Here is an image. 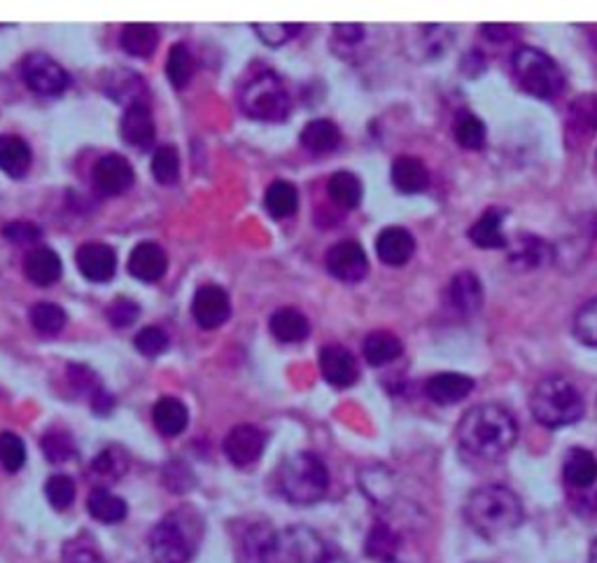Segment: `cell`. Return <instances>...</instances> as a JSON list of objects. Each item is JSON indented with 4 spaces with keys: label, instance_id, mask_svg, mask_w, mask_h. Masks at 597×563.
Returning a JSON list of instances; mask_svg holds the SVG:
<instances>
[{
    "label": "cell",
    "instance_id": "obj_25",
    "mask_svg": "<svg viewBox=\"0 0 597 563\" xmlns=\"http://www.w3.org/2000/svg\"><path fill=\"white\" fill-rule=\"evenodd\" d=\"M390 178H392V185L400 190L402 194H417V192L427 190L430 171L417 158H411V154H402V158H397L392 162Z\"/></svg>",
    "mask_w": 597,
    "mask_h": 563
},
{
    "label": "cell",
    "instance_id": "obj_45",
    "mask_svg": "<svg viewBox=\"0 0 597 563\" xmlns=\"http://www.w3.org/2000/svg\"><path fill=\"white\" fill-rule=\"evenodd\" d=\"M45 494L54 510H68L75 500V481L68 475H52L45 484Z\"/></svg>",
    "mask_w": 597,
    "mask_h": 563
},
{
    "label": "cell",
    "instance_id": "obj_2",
    "mask_svg": "<svg viewBox=\"0 0 597 563\" xmlns=\"http://www.w3.org/2000/svg\"><path fill=\"white\" fill-rule=\"evenodd\" d=\"M465 517L476 533L497 540L519 529L525 512L519 496L511 489L500 487V484H488L467 498Z\"/></svg>",
    "mask_w": 597,
    "mask_h": 563
},
{
    "label": "cell",
    "instance_id": "obj_12",
    "mask_svg": "<svg viewBox=\"0 0 597 563\" xmlns=\"http://www.w3.org/2000/svg\"><path fill=\"white\" fill-rule=\"evenodd\" d=\"M327 271L341 283H360L369 274V258L365 248L352 241H338L327 250Z\"/></svg>",
    "mask_w": 597,
    "mask_h": 563
},
{
    "label": "cell",
    "instance_id": "obj_37",
    "mask_svg": "<svg viewBox=\"0 0 597 563\" xmlns=\"http://www.w3.org/2000/svg\"><path fill=\"white\" fill-rule=\"evenodd\" d=\"M455 143L463 150H481L486 145V124L469 110H460L453 120Z\"/></svg>",
    "mask_w": 597,
    "mask_h": 563
},
{
    "label": "cell",
    "instance_id": "obj_55",
    "mask_svg": "<svg viewBox=\"0 0 597 563\" xmlns=\"http://www.w3.org/2000/svg\"><path fill=\"white\" fill-rule=\"evenodd\" d=\"M588 563H597V540L593 542V548H590V559H588Z\"/></svg>",
    "mask_w": 597,
    "mask_h": 563
},
{
    "label": "cell",
    "instance_id": "obj_19",
    "mask_svg": "<svg viewBox=\"0 0 597 563\" xmlns=\"http://www.w3.org/2000/svg\"><path fill=\"white\" fill-rule=\"evenodd\" d=\"M169 269V258L166 250L154 243V241H143L138 243L131 256H129V271L131 277H135L138 281L143 283H156L162 281Z\"/></svg>",
    "mask_w": 597,
    "mask_h": 563
},
{
    "label": "cell",
    "instance_id": "obj_16",
    "mask_svg": "<svg viewBox=\"0 0 597 563\" xmlns=\"http://www.w3.org/2000/svg\"><path fill=\"white\" fill-rule=\"evenodd\" d=\"M264 444L267 435L257 429V425L243 423L231 429L225 437V454L238 468H248V465L260 461V456L264 454Z\"/></svg>",
    "mask_w": 597,
    "mask_h": 563
},
{
    "label": "cell",
    "instance_id": "obj_48",
    "mask_svg": "<svg viewBox=\"0 0 597 563\" xmlns=\"http://www.w3.org/2000/svg\"><path fill=\"white\" fill-rule=\"evenodd\" d=\"M135 348L148 358H156L169 348V335L162 327H154V325L143 327L141 333L135 335Z\"/></svg>",
    "mask_w": 597,
    "mask_h": 563
},
{
    "label": "cell",
    "instance_id": "obj_32",
    "mask_svg": "<svg viewBox=\"0 0 597 563\" xmlns=\"http://www.w3.org/2000/svg\"><path fill=\"white\" fill-rule=\"evenodd\" d=\"M159 45V29L154 24H127L119 33V47L131 56H152Z\"/></svg>",
    "mask_w": 597,
    "mask_h": 563
},
{
    "label": "cell",
    "instance_id": "obj_34",
    "mask_svg": "<svg viewBox=\"0 0 597 563\" xmlns=\"http://www.w3.org/2000/svg\"><path fill=\"white\" fill-rule=\"evenodd\" d=\"M302 145L308 152L327 154L341 145V131L329 120H313L302 131Z\"/></svg>",
    "mask_w": 597,
    "mask_h": 563
},
{
    "label": "cell",
    "instance_id": "obj_21",
    "mask_svg": "<svg viewBox=\"0 0 597 563\" xmlns=\"http://www.w3.org/2000/svg\"><path fill=\"white\" fill-rule=\"evenodd\" d=\"M415 252V239L404 227H386L376 237V256L388 267H404Z\"/></svg>",
    "mask_w": 597,
    "mask_h": 563
},
{
    "label": "cell",
    "instance_id": "obj_20",
    "mask_svg": "<svg viewBox=\"0 0 597 563\" xmlns=\"http://www.w3.org/2000/svg\"><path fill=\"white\" fill-rule=\"evenodd\" d=\"M321 372L327 383L348 388L360 379V365L344 346H325L321 351Z\"/></svg>",
    "mask_w": 597,
    "mask_h": 563
},
{
    "label": "cell",
    "instance_id": "obj_8",
    "mask_svg": "<svg viewBox=\"0 0 597 563\" xmlns=\"http://www.w3.org/2000/svg\"><path fill=\"white\" fill-rule=\"evenodd\" d=\"M22 77L29 89L40 96H58L70 85V75L62 64H56L47 54H29L22 62Z\"/></svg>",
    "mask_w": 597,
    "mask_h": 563
},
{
    "label": "cell",
    "instance_id": "obj_9",
    "mask_svg": "<svg viewBox=\"0 0 597 563\" xmlns=\"http://www.w3.org/2000/svg\"><path fill=\"white\" fill-rule=\"evenodd\" d=\"M281 545H285L287 554L296 563H348L341 550H336L321 535L304 527H294L281 538Z\"/></svg>",
    "mask_w": 597,
    "mask_h": 563
},
{
    "label": "cell",
    "instance_id": "obj_40",
    "mask_svg": "<svg viewBox=\"0 0 597 563\" xmlns=\"http://www.w3.org/2000/svg\"><path fill=\"white\" fill-rule=\"evenodd\" d=\"M31 325L43 335H58L66 327V312L58 304L52 302H37L31 308Z\"/></svg>",
    "mask_w": 597,
    "mask_h": 563
},
{
    "label": "cell",
    "instance_id": "obj_43",
    "mask_svg": "<svg viewBox=\"0 0 597 563\" xmlns=\"http://www.w3.org/2000/svg\"><path fill=\"white\" fill-rule=\"evenodd\" d=\"M26 463L24 440L14 433H0V465L8 473H19Z\"/></svg>",
    "mask_w": 597,
    "mask_h": 563
},
{
    "label": "cell",
    "instance_id": "obj_36",
    "mask_svg": "<svg viewBox=\"0 0 597 563\" xmlns=\"http://www.w3.org/2000/svg\"><path fill=\"white\" fill-rule=\"evenodd\" d=\"M87 508L89 515L101 523H117L127 517V502L104 487H98L89 494Z\"/></svg>",
    "mask_w": 597,
    "mask_h": 563
},
{
    "label": "cell",
    "instance_id": "obj_27",
    "mask_svg": "<svg viewBox=\"0 0 597 563\" xmlns=\"http://www.w3.org/2000/svg\"><path fill=\"white\" fill-rule=\"evenodd\" d=\"M154 118L145 104L129 106L122 118V139L129 145L148 148L154 141Z\"/></svg>",
    "mask_w": 597,
    "mask_h": 563
},
{
    "label": "cell",
    "instance_id": "obj_30",
    "mask_svg": "<svg viewBox=\"0 0 597 563\" xmlns=\"http://www.w3.org/2000/svg\"><path fill=\"white\" fill-rule=\"evenodd\" d=\"M507 248H509L511 262L521 269H536L551 262V246L542 241L540 237L523 235L513 243H509Z\"/></svg>",
    "mask_w": 597,
    "mask_h": 563
},
{
    "label": "cell",
    "instance_id": "obj_29",
    "mask_svg": "<svg viewBox=\"0 0 597 563\" xmlns=\"http://www.w3.org/2000/svg\"><path fill=\"white\" fill-rule=\"evenodd\" d=\"M269 327H271V335L283 344H298L311 335L308 318L302 312H296V308H290V306L278 308V312L269 321Z\"/></svg>",
    "mask_w": 597,
    "mask_h": 563
},
{
    "label": "cell",
    "instance_id": "obj_7",
    "mask_svg": "<svg viewBox=\"0 0 597 563\" xmlns=\"http://www.w3.org/2000/svg\"><path fill=\"white\" fill-rule=\"evenodd\" d=\"M150 552L154 563H189L192 540L183 527V519L169 515L150 533Z\"/></svg>",
    "mask_w": 597,
    "mask_h": 563
},
{
    "label": "cell",
    "instance_id": "obj_11",
    "mask_svg": "<svg viewBox=\"0 0 597 563\" xmlns=\"http://www.w3.org/2000/svg\"><path fill=\"white\" fill-rule=\"evenodd\" d=\"M597 133V94H582L569 104L565 118V143L569 150H584Z\"/></svg>",
    "mask_w": 597,
    "mask_h": 563
},
{
    "label": "cell",
    "instance_id": "obj_15",
    "mask_svg": "<svg viewBox=\"0 0 597 563\" xmlns=\"http://www.w3.org/2000/svg\"><path fill=\"white\" fill-rule=\"evenodd\" d=\"M91 181L104 197H119L133 185V166L122 154H106L94 164Z\"/></svg>",
    "mask_w": 597,
    "mask_h": 563
},
{
    "label": "cell",
    "instance_id": "obj_42",
    "mask_svg": "<svg viewBox=\"0 0 597 563\" xmlns=\"http://www.w3.org/2000/svg\"><path fill=\"white\" fill-rule=\"evenodd\" d=\"M152 176L156 183L173 185L181 178V158L173 145H162L152 158Z\"/></svg>",
    "mask_w": 597,
    "mask_h": 563
},
{
    "label": "cell",
    "instance_id": "obj_1",
    "mask_svg": "<svg viewBox=\"0 0 597 563\" xmlns=\"http://www.w3.org/2000/svg\"><path fill=\"white\" fill-rule=\"evenodd\" d=\"M519 440V423L502 404H476L457 425V442L481 461H500Z\"/></svg>",
    "mask_w": 597,
    "mask_h": 563
},
{
    "label": "cell",
    "instance_id": "obj_3",
    "mask_svg": "<svg viewBox=\"0 0 597 563\" xmlns=\"http://www.w3.org/2000/svg\"><path fill=\"white\" fill-rule=\"evenodd\" d=\"M584 398L569 379L546 377L534 386L530 396V412L536 423L546 429H565L584 416Z\"/></svg>",
    "mask_w": 597,
    "mask_h": 563
},
{
    "label": "cell",
    "instance_id": "obj_35",
    "mask_svg": "<svg viewBox=\"0 0 597 563\" xmlns=\"http://www.w3.org/2000/svg\"><path fill=\"white\" fill-rule=\"evenodd\" d=\"M264 206L269 210V216L275 220L290 218L298 208V192L287 181H275L269 185V190L264 194Z\"/></svg>",
    "mask_w": 597,
    "mask_h": 563
},
{
    "label": "cell",
    "instance_id": "obj_54",
    "mask_svg": "<svg viewBox=\"0 0 597 563\" xmlns=\"http://www.w3.org/2000/svg\"><path fill=\"white\" fill-rule=\"evenodd\" d=\"M334 33H336V37H338V41H341V43L357 45V43H360L362 37H365V26H360V24H338V26L334 29Z\"/></svg>",
    "mask_w": 597,
    "mask_h": 563
},
{
    "label": "cell",
    "instance_id": "obj_24",
    "mask_svg": "<svg viewBox=\"0 0 597 563\" xmlns=\"http://www.w3.org/2000/svg\"><path fill=\"white\" fill-rule=\"evenodd\" d=\"M62 271H64L62 258H58L56 252L47 246L33 248L24 260V274L37 288L54 285L58 279H62Z\"/></svg>",
    "mask_w": 597,
    "mask_h": 563
},
{
    "label": "cell",
    "instance_id": "obj_52",
    "mask_svg": "<svg viewBox=\"0 0 597 563\" xmlns=\"http://www.w3.org/2000/svg\"><path fill=\"white\" fill-rule=\"evenodd\" d=\"M3 237L12 243H33L40 239V229L33 223H10L3 229Z\"/></svg>",
    "mask_w": 597,
    "mask_h": 563
},
{
    "label": "cell",
    "instance_id": "obj_49",
    "mask_svg": "<svg viewBox=\"0 0 597 563\" xmlns=\"http://www.w3.org/2000/svg\"><path fill=\"white\" fill-rule=\"evenodd\" d=\"M302 31L298 24H254V33L260 35V41L271 47H281L287 41Z\"/></svg>",
    "mask_w": 597,
    "mask_h": 563
},
{
    "label": "cell",
    "instance_id": "obj_6",
    "mask_svg": "<svg viewBox=\"0 0 597 563\" xmlns=\"http://www.w3.org/2000/svg\"><path fill=\"white\" fill-rule=\"evenodd\" d=\"M241 108L252 120L283 122L285 115L290 112V96L275 75L264 73L257 75L243 89Z\"/></svg>",
    "mask_w": 597,
    "mask_h": 563
},
{
    "label": "cell",
    "instance_id": "obj_51",
    "mask_svg": "<svg viewBox=\"0 0 597 563\" xmlns=\"http://www.w3.org/2000/svg\"><path fill=\"white\" fill-rule=\"evenodd\" d=\"M62 563H104V559L87 542H70L64 550Z\"/></svg>",
    "mask_w": 597,
    "mask_h": 563
},
{
    "label": "cell",
    "instance_id": "obj_23",
    "mask_svg": "<svg viewBox=\"0 0 597 563\" xmlns=\"http://www.w3.org/2000/svg\"><path fill=\"white\" fill-rule=\"evenodd\" d=\"M504 218H507L504 208H497V206L488 208L484 216L469 227V231H467L469 241L476 248H484V250H502V248H507L509 239L502 231Z\"/></svg>",
    "mask_w": 597,
    "mask_h": 563
},
{
    "label": "cell",
    "instance_id": "obj_50",
    "mask_svg": "<svg viewBox=\"0 0 597 563\" xmlns=\"http://www.w3.org/2000/svg\"><path fill=\"white\" fill-rule=\"evenodd\" d=\"M141 314V306H138L133 300L129 297H117L110 308H108V318L115 327H129L133 325V321Z\"/></svg>",
    "mask_w": 597,
    "mask_h": 563
},
{
    "label": "cell",
    "instance_id": "obj_31",
    "mask_svg": "<svg viewBox=\"0 0 597 563\" xmlns=\"http://www.w3.org/2000/svg\"><path fill=\"white\" fill-rule=\"evenodd\" d=\"M362 351H365V358L371 367H383V365H390L400 358L404 346H402V339L388 333V329H376V333L367 335Z\"/></svg>",
    "mask_w": 597,
    "mask_h": 563
},
{
    "label": "cell",
    "instance_id": "obj_10",
    "mask_svg": "<svg viewBox=\"0 0 597 563\" xmlns=\"http://www.w3.org/2000/svg\"><path fill=\"white\" fill-rule=\"evenodd\" d=\"M281 552V538L267 521H252L236 538L238 563H271Z\"/></svg>",
    "mask_w": 597,
    "mask_h": 563
},
{
    "label": "cell",
    "instance_id": "obj_4",
    "mask_svg": "<svg viewBox=\"0 0 597 563\" xmlns=\"http://www.w3.org/2000/svg\"><path fill=\"white\" fill-rule=\"evenodd\" d=\"M278 491L294 505H313L329 491V470L321 456L298 452L285 458L275 475Z\"/></svg>",
    "mask_w": 597,
    "mask_h": 563
},
{
    "label": "cell",
    "instance_id": "obj_39",
    "mask_svg": "<svg viewBox=\"0 0 597 563\" xmlns=\"http://www.w3.org/2000/svg\"><path fill=\"white\" fill-rule=\"evenodd\" d=\"M365 550L376 561H392L397 550H400V535H397L392 531V527H388V523L378 521V523H373L369 535H367Z\"/></svg>",
    "mask_w": 597,
    "mask_h": 563
},
{
    "label": "cell",
    "instance_id": "obj_22",
    "mask_svg": "<svg viewBox=\"0 0 597 563\" xmlns=\"http://www.w3.org/2000/svg\"><path fill=\"white\" fill-rule=\"evenodd\" d=\"M474 391V379L463 372H439L427 379L425 393L436 404H457Z\"/></svg>",
    "mask_w": 597,
    "mask_h": 563
},
{
    "label": "cell",
    "instance_id": "obj_46",
    "mask_svg": "<svg viewBox=\"0 0 597 563\" xmlns=\"http://www.w3.org/2000/svg\"><path fill=\"white\" fill-rule=\"evenodd\" d=\"M91 468H94V473L98 477H104V479H119V477H122L127 473L129 461H127L124 452H119V450H115V446H110V450H106V452H101V454L96 456Z\"/></svg>",
    "mask_w": 597,
    "mask_h": 563
},
{
    "label": "cell",
    "instance_id": "obj_44",
    "mask_svg": "<svg viewBox=\"0 0 597 563\" xmlns=\"http://www.w3.org/2000/svg\"><path fill=\"white\" fill-rule=\"evenodd\" d=\"M574 337L597 348V297L586 302L574 316Z\"/></svg>",
    "mask_w": 597,
    "mask_h": 563
},
{
    "label": "cell",
    "instance_id": "obj_13",
    "mask_svg": "<svg viewBox=\"0 0 597 563\" xmlns=\"http://www.w3.org/2000/svg\"><path fill=\"white\" fill-rule=\"evenodd\" d=\"M563 479L569 494H576L586 502L588 496L595 498L597 487V458L588 450H569L563 463Z\"/></svg>",
    "mask_w": 597,
    "mask_h": 563
},
{
    "label": "cell",
    "instance_id": "obj_5",
    "mask_svg": "<svg viewBox=\"0 0 597 563\" xmlns=\"http://www.w3.org/2000/svg\"><path fill=\"white\" fill-rule=\"evenodd\" d=\"M513 77L519 87L534 99H553L565 87L563 73L551 56L536 47H521L513 52Z\"/></svg>",
    "mask_w": 597,
    "mask_h": 563
},
{
    "label": "cell",
    "instance_id": "obj_47",
    "mask_svg": "<svg viewBox=\"0 0 597 563\" xmlns=\"http://www.w3.org/2000/svg\"><path fill=\"white\" fill-rule=\"evenodd\" d=\"M40 444H43V454L50 463H66L75 454V444H73L70 435L64 431L45 433V437Z\"/></svg>",
    "mask_w": 597,
    "mask_h": 563
},
{
    "label": "cell",
    "instance_id": "obj_28",
    "mask_svg": "<svg viewBox=\"0 0 597 563\" xmlns=\"http://www.w3.org/2000/svg\"><path fill=\"white\" fill-rule=\"evenodd\" d=\"M152 421L156 425V431L162 435L177 437L187 429L189 412H187V407L181 400L166 396L162 400H156L154 410H152Z\"/></svg>",
    "mask_w": 597,
    "mask_h": 563
},
{
    "label": "cell",
    "instance_id": "obj_17",
    "mask_svg": "<svg viewBox=\"0 0 597 563\" xmlns=\"http://www.w3.org/2000/svg\"><path fill=\"white\" fill-rule=\"evenodd\" d=\"M446 304L457 316L469 318L484 306V285L474 271H457L446 285Z\"/></svg>",
    "mask_w": 597,
    "mask_h": 563
},
{
    "label": "cell",
    "instance_id": "obj_38",
    "mask_svg": "<svg viewBox=\"0 0 597 563\" xmlns=\"http://www.w3.org/2000/svg\"><path fill=\"white\" fill-rule=\"evenodd\" d=\"M415 43L421 50L423 59H436L453 45V29L451 26H415Z\"/></svg>",
    "mask_w": 597,
    "mask_h": 563
},
{
    "label": "cell",
    "instance_id": "obj_53",
    "mask_svg": "<svg viewBox=\"0 0 597 563\" xmlns=\"http://www.w3.org/2000/svg\"><path fill=\"white\" fill-rule=\"evenodd\" d=\"M481 33L488 37L490 43H509L513 41V35L519 33V26H511V24H486L481 26Z\"/></svg>",
    "mask_w": 597,
    "mask_h": 563
},
{
    "label": "cell",
    "instance_id": "obj_14",
    "mask_svg": "<svg viewBox=\"0 0 597 563\" xmlns=\"http://www.w3.org/2000/svg\"><path fill=\"white\" fill-rule=\"evenodd\" d=\"M192 316L204 329L222 327L231 316L229 295L220 285H204L192 300Z\"/></svg>",
    "mask_w": 597,
    "mask_h": 563
},
{
    "label": "cell",
    "instance_id": "obj_33",
    "mask_svg": "<svg viewBox=\"0 0 597 563\" xmlns=\"http://www.w3.org/2000/svg\"><path fill=\"white\" fill-rule=\"evenodd\" d=\"M329 199L344 210H352L362 202V183L350 171H336L327 183Z\"/></svg>",
    "mask_w": 597,
    "mask_h": 563
},
{
    "label": "cell",
    "instance_id": "obj_26",
    "mask_svg": "<svg viewBox=\"0 0 597 563\" xmlns=\"http://www.w3.org/2000/svg\"><path fill=\"white\" fill-rule=\"evenodd\" d=\"M33 154L24 139L19 136H0V171L8 173L10 178H24L31 171Z\"/></svg>",
    "mask_w": 597,
    "mask_h": 563
},
{
    "label": "cell",
    "instance_id": "obj_41",
    "mask_svg": "<svg viewBox=\"0 0 597 563\" xmlns=\"http://www.w3.org/2000/svg\"><path fill=\"white\" fill-rule=\"evenodd\" d=\"M166 75L175 89H185L194 75V56L185 45H173L166 62Z\"/></svg>",
    "mask_w": 597,
    "mask_h": 563
},
{
    "label": "cell",
    "instance_id": "obj_18",
    "mask_svg": "<svg viewBox=\"0 0 597 563\" xmlns=\"http://www.w3.org/2000/svg\"><path fill=\"white\" fill-rule=\"evenodd\" d=\"M75 262L79 274L91 283H108L117 271V256L108 243L89 241L83 243L75 252Z\"/></svg>",
    "mask_w": 597,
    "mask_h": 563
}]
</instances>
